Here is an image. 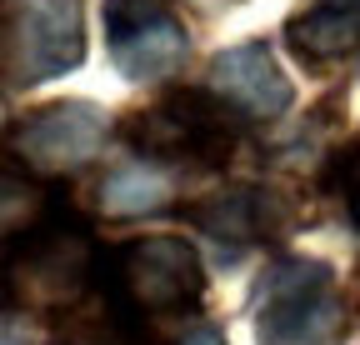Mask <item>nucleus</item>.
Returning <instances> with one entry per match:
<instances>
[{"label": "nucleus", "instance_id": "1", "mask_svg": "<svg viewBox=\"0 0 360 345\" xmlns=\"http://www.w3.org/2000/svg\"><path fill=\"white\" fill-rule=\"evenodd\" d=\"M96 266H101L96 235L75 221L70 200L60 195L51 221L6 261L0 300L20 315H70V311H80L90 280H96Z\"/></svg>", "mask_w": 360, "mask_h": 345}, {"label": "nucleus", "instance_id": "2", "mask_svg": "<svg viewBox=\"0 0 360 345\" xmlns=\"http://www.w3.org/2000/svg\"><path fill=\"white\" fill-rule=\"evenodd\" d=\"M245 131L250 125L215 91H165L160 105L130 110L120 120V136L130 141L135 155L160 165H195V170L231 165Z\"/></svg>", "mask_w": 360, "mask_h": 345}, {"label": "nucleus", "instance_id": "3", "mask_svg": "<svg viewBox=\"0 0 360 345\" xmlns=\"http://www.w3.org/2000/svg\"><path fill=\"white\" fill-rule=\"evenodd\" d=\"M85 60V0H0V80L35 91Z\"/></svg>", "mask_w": 360, "mask_h": 345}, {"label": "nucleus", "instance_id": "4", "mask_svg": "<svg viewBox=\"0 0 360 345\" xmlns=\"http://www.w3.org/2000/svg\"><path fill=\"white\" fill-rule=\"evenodd\" d=\"M350 306L326 261H281L260 285V345H345Z\"/></svg>", "mask_w": 360, "mask_h": 345}, {"label": "nucleus", "instance_id": "5", "mask_svg": "<svg viewBox=\"0 0 360 345\" xmlns=\"http://www.w3.org/2000/svg\"><path fill=\"white\" fill-rule=\"evenodd\" d=\"M110 295L146 320V315H191L205 295V266L191 240L180 235H141L125 240L110 261Z\"/></svg>", "mask_w": 360, "mask_h": 345}, {"label": "nucleus", "instance_id": "6", "mask_svg": "<svg viewBox=\"0 0 360 345\" xmlns=\"http://www.w3.org/2000/svg\"><path fill=\"white\" fill-rule=\"evenodd\" d=\"M110 141V120L101 105L90 100H56L40 105L25 120L11 125V155L30 170V176H70V170H85Z\"/></svg>", "mask_w": 360, "mask_h": 345}, {"label": "nucleus", "instance_id": "7", "mask_svg": "<svg viewBox=\"0 0 360 345\" xmlns=\"http://www.w3.org/2000/svg\"><path fill=\"white\" fill-rule=\"evenodd\" d=\"M105 46L125 80H165L191 60V30L175 0H105Z\"/></svg>", "mask_w": 360, "mask_h": 345}, {"label": "nucleus", "instance_id": "8", "mask_svg": "<svg viewBox=\"0 0 360 345\" xmlns=\"http://www.w3.org/2000/svg\"><path fill=\"white\" fill-rule=\"evenodd\" d=\"M180 221H191L195 230H205L225 245H260V240L290 235L295 205L281 190H265V185H225L200 200H186Z\"/></svg>", "mask_w": 360, "mask_h": 345}, {"label": "nucleus", "instance_id": "9", "mask_svg": "<svg viewBox=\"0 0 360 345\" xmlns=\"http://www.w3.org/2000/svg\"><path fill=\"white\" fill-rule=\"evenodd\" d=\"M205 91H215L245 125L281 120L295 105V85L276 65V51H270L265 40H240V46L220 51L210 60V85Z\"/></svg>", "mask_w": 360, "mask_h": 345}, {"label": "nucleus", "instance_id": "10", "mask_svg": "<svg viewBox=\"0 0 360 345\" xmlns=\"http://www.w3.org/2000/svg\"><path fill=\"white\" fill-rule=\"evenodd\" d=\"M285 46L305 70H330L360 56V0H310L290 11Z\"/></svg>", "mask_w": 360, "mask_h": 345}, {"label": "nucleus", "instance_id": "11", "mask_svg": "<svg viewBox=\"0 0 360 345\" xmlns=\"http://www.w3.org/2000/svg\"><path fill=\"white\" fill-rule=\"evenodd\" d=\"M96 200L105 215L115 221H130V215H160L175 205V170L160 165V160H146V155H130L120 165H110L101 185H96Z\"/></svg>", "mask_w": 360, "mask_h": 345}, {"label": "nucleus", "instance_id": "12", "mask_svg": "<svg viewBox=\"0 0 360 345\" xmlns=\"http://www.w3.org/2000/svg\"><path fill=\"white\" fill-rule=\"evenodd\" d=\"M60 205V190L40 185L30 170L20 165H0V250L15 255Z\"/></svg>", "mask_w": 360, "mask_h": 345}, {"label": "nucleus", "instance_id": "13", "mask_svg": "<svg viewBox=\"0 0 360 345\" xmlns=\"http://www.w3.org/2000/svg\"><path fill=\"white\" fill-rule=\"evenodd\" d=\"M51 345H146L141 320H135L120 300L110 295V306H80L65 315L60 335Z\"/></svg>", "mask_w": 360, "mask_h": 345}, {"label": "nucleus", "instance_id": "14", "mask_svg": "<svg viewBox=\"0 0 360 345\" xmlns=\"http://www.w3.org/2000/svg\"><path fill=\"white\" fill-rule=\"evenodd\" d=\"M330 185L345 195V205H350V215H355V226H360V141H355L350 150L335 155V165H330Z\"/></svg>", "mask_w": 360, "mask_h": 345}, {"label": "nucleus", "instance_id": "15", "mask_svg": "<svg viewBox=\"0 0 360 345\" xmlns=\"http://www.w3.org/2000/svg\"><path fill=\"white\" fill-rule=\"evenodd\" d=\"M175 345H225V335L215 330V325H195V330H186Z\"/></svg>", "mask_w": 360, "mask_h": 345}, {"label": "nucleus", "instance_id": "16", "mask_svg": "<svg viewBox=\"0 0 360 345\" xmlns=\"http://www.w3.org/2000/svg\"><path fill=\"white\" fill-rule=\"evenodd\" d=\"M0 345H25V340H20V330H15L11 320H0Z\"/></svg>", "mask_w": 360, "mask_h": 345}, {"label": "nucleus", "instance_id": "17", "mask_svg": "<svg viewBox=\"0 0 360 345\" xmlns=\"http://www.w3.org/2000/svg\"><path fill=\"white\" fill-rule=\"evenodd\" d=\"M0 136H11V131H6V110H0Z\"/></svg>", "mask_w": 360, "mask_h": 345}]
</instances>
